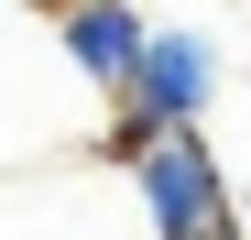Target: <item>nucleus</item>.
I'll list each match as a JSON object with an SVG mask.
<instances>
[{"mask_svg":"<svg viewBox=\"0 0 251 240\" xmlns=\"http://www.w3.org/2000/svg\"><path fill=\"white\" fill-rule=\"evenodd\" d=\"M131 196H142V229L153 240H197V229L229 218V164L207 153V131H164L131 164Z\"/></svg>","mask_w":251,"mask_h":240,"instance_id":"obj_1","label":"nucleus"},{"mask_svg":"<svg viewBox=\"0 0 251 240\" xmlns=\"http://www.w3.org/2000/svg\"><path fill=\"white\" fill-rule=\"evenodd\" d=\"M120 98L153 109L164 131H197L207 98H219V44H207V33H186V22L142 33V66H131V88H120Z\"/></svg>","mask_w":251,"mask_h":240,"instance_id":"obj_2","label":"nucleus"},{"mask_svg":"<svg viewBox=\"0 0 251 240\" xmlns=\"http://www.w3.org/2000/svg\"><path fill=\"white\" fill-rule=\"evenodd\" d=\"M142 11H131V0H66V22H55V44H66V66L76 76H88V88H131V66H142Z\"/></svg>","mask_w":251,"mask_h":240,"instance_id":"obj_3","label":"nucleus"},{"mask_svg":"<svg viewBox=\"0 0 251 240\" xmlns=\"http://www.w3.org/2000/svg\"><path fill=\"white\" fill-rule=\"evenodd\" d=\"M153 142H164V120H153V109H131V98H120V109H109V131H99V153H109V164H142Z\"/></svg>","mask_w":251,"mask_h":240,"instance_id":"obj_4","label":"nucleus"},{"mask_svg":"<svg viewBox=\"0 0 251 240\" xmlns=\"http://www.w3.org/2000/svg\"><path fill=\"white\" fill-rule=\"evenodd\" d=\"M197 240H251V229H240V218H219V229H197Z\"/></svg>","mask_w":251,"mask_h":240,"instance_id":"obj_5","label":"nucleus"}]
</instances>
